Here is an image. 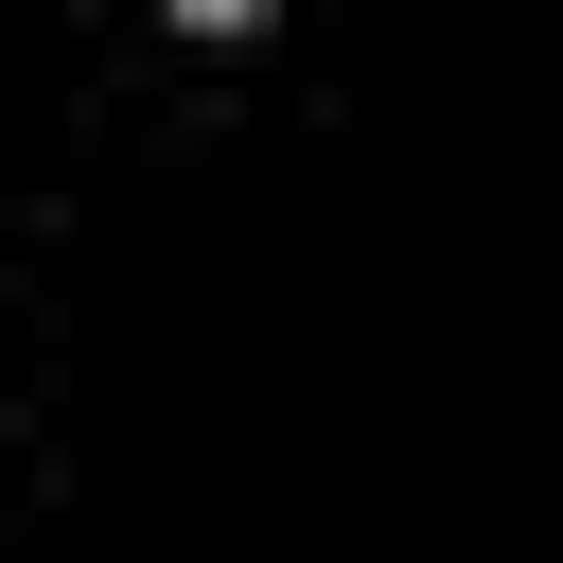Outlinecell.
Returning <instances> with one entry per match:
<instances>
[{
  "label": "cell",
  "instance_id": "6da1fadb",
  "mask_svg": "<svg viewBox=\"0 0 563 563\" xmlns=\"http://www.w3.org/2000/svg\"><path fill=\"white\" fill-rule=\"evenodd\" d=\"M176 18H246V0H176Z\"/></svg>",
  "mask_w": 563,
  "mask_h": 563
}]
</instances>
